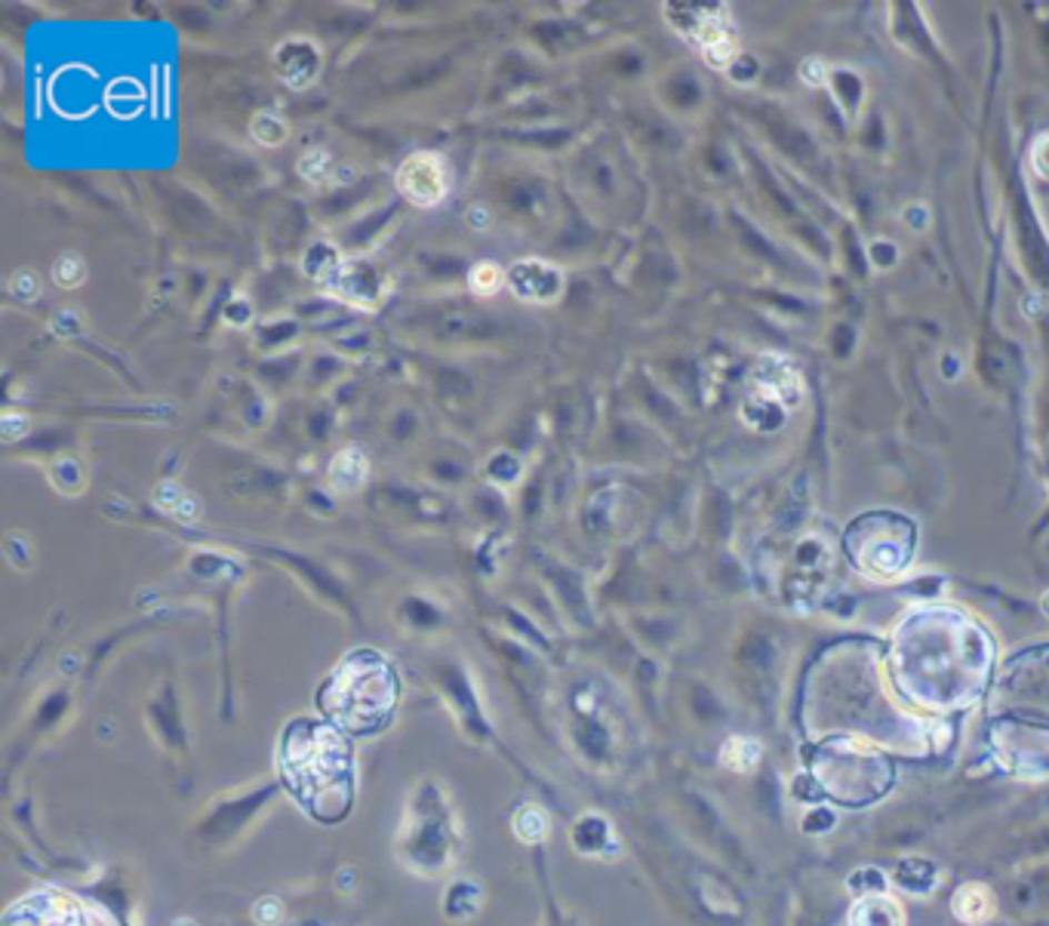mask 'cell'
<instances>
[{
  "mask_svg": "<svg viewBox=\"0 0 1049 926\" xmlns=\"http://www.w3.org/2000/svg\"><path fill=\"white\" fill-rule=\"evenodd\" d=\"M280 773L314 819L339 822L351 807L354 760L332 724L296 720L280 741Z\"/></svg>",
  "mask_w": 1049,
  "mask_h": 926,
  "instance_id": "6da1fadb",
  "label": "cell"
},
{
  "mask_svg": "<svg viewBox=\"0 0 1049 926\" xmlns=\"http://www.w3.org/2000/svg\"><path fill=\"white\" fill-rule=\"evenodd\" d=\"M320 705L332 727L363 736L382 729L398 705V671L382 653L358 649L332 671L320 689Z\"/></svg>",
  "mask_w": 1049,
  "mask_h": 926,
  "instance_id": "7a4b0ae2",
  "label": "cell"
},
{
  "mask_svg": "<svg viewBox=\"0 0 1049 926\" xmlns=\"http://www.w3.org/2000/svg\"><path fill=\"white\" fill-rule=\"evenodd\" d=\"M847 551L868 579L890 583L902 576L915 551V527L892 515L862 517L847 536Z\"/></svg>",
  "mask_w": 1049,
  "mask_h": 926,
  "instance_id": "3957f363",
  "label": "cell"
},
{
  "mask_svg": "<svg viewBox=\"0 0 1049 926\" xmlns=\"http://www.w3.org/2000/svg\"><path fill=\"white\" fill-rule=\"evenodd\" d=\"M668 22L699 50L711 68H730L739 53V38L732 26L730 7L720 3H668Z\"/></svg>",
  "mask_w": 1049,
  "mask_h": 926,
  "instance_id": "277c9868",
  "label": "cell"
},
{
  "mask_svg": "<svg viewBox=\"0 0 1049 926\" xmlns=\"http://www.w3.org/2000/svg\"><path fill=\"white\" fill-rule=\"evenodd\" d=\"M394 182H398V191L410 200L412 207L431 210V207L443 203V198L450 195L452 167L450 160L438 155V151H416V155H410L400 163Z\"/></svg>",
  "mask_w": 1049,
  "mask_h": 926,
  "instance_id": "5b68a950",
  "label": "cell"
},
{
  "mask_svg": "<svg viewBox=\"0 0 1049 926\" xmlns=\"http://www.w3.org/2000/svg\"><path fill=\"white\" fill-rule=\"evenodd\" d=\"M3 926H83V914L62 893H34L16 902Z\"/></svg>",
  "mask_w": 1049,
  "mask_h": 926,
  "instance_id": "8992f818",
  "label": "cell"
},
{
  "mask_svg": "<svg viewBox=\"0 0 1049 926\" xmlns=\"http://www.w3.org/2000/svg\"><path fill=\"white\" fill-rule=\"evenodd\" d=\"M330 287L354 305H379V299L386 296V278L370 259L339 262L330 275Z\"/></svg>",
  "mask_w": 1049,
  "mask_h": 926,
  "instance_id": "52a82bcc",
  "label": "cell"
},
{
  "mask_svg": "<svg viewBox=\"0 0 1049 926\" xmlns=\"http://www.w3.org/2000/svg\"><path fill=\"white\" fill-rule=\"evenodd\" d=\"M508 287L527 302H555L563 290V275L555 265L523 259L508 271Z\"/></svg>",
  "mask_w": 1049,
  "mask_h": 926,
  "instance_id": "ba28073f",
  "label": "cell"
},
{
  "mask_svg": "<svg viewBox=\"0 0 1049 926\" xmlns=\"http://www.w3.org/2000/svg\"><path fill=\"white\" fill-rule=\"evenodd\" d=\"M850 926H905L902 902L892 893H865L850 905Z\"/></svg>",
  "mask_w": 1049,
  "mask_h": 926,
  "instance_id": "9c48e42d",
  "label": "cell"
},
{
  "mask_svg": "<svg viewBox=\"0 0 1049 926\" xmlns=\"http://www.w3.org/2000/svg\"><path fill=\"white\" fill-rule=\"evenodd\" d=\"M951 914H955L960 924L967 926H982L988 924L997 914V899L991 889L970 880V884H960L951 896Z\"/></svg>",
  "mask_w": 1049,
  "mask_h": 926,
  "instance_id": "30bf717a",
  "label": "cell"
},
{
  "mask_svg": "<svg viewBox=\"0 0 1049 926\" xmlns=\"http://www.w3.org/2000/svg\"><path fill=\"white\" fill-rule=\"evenodd\" d=\"M367 471H370V465H367V456L358 450V447H348L342 450L330 465V484L332 490L339 492H358L363 487V480H367Z\"/></svg>",
  "mask_w": 1049,
  "mask_h": 926,
  "instance_id": "8fae6325",
  "label": "cell"
},
{
  "mask_svg": "<svg viewBox=\"0 0 1049 926\" xmlns=\"http://www.w3.org/2000/svg\"><path fill=\"white\" fill-rule=\"evenodd\" d=\"M760 757H763V745L758 739H748V736H732L723 748H720V764L732 773H751L758 769Z\"/></svg>",
  "mask_w": 1049,
  "mask_h": 926,
  "instance_id": "7c38bea8",
  "label": "cell"
},
{
  "mask_svg": "<svg viewBox=\"0 0 1049 926\" xmlns=\"http://www.w3.org/2000/svg\"><path fill=\"white\" fill-rule=\"evenodd\" d=\"M508 275L496 262H474L468 268V287L478 296H496L506 287Z\"/></svg>",
  "mask_w": 1049,
  "mask_h": 926,
  "instance_id": "4fadbf2b",
  "label": "cell"
},
{
  "mask_svg": "<svg viewBox=\"0 0 1049 926\" xmlns=\"http://www.w3.org/2000/svg\"><path fill=\"white\" fill-rule=\"evenodd\" d=\"M253 136L262 142V146H280L283 139H287V123L278 118V114H259L253 120Z\"/></svg>",
  "mask_w": 1049,
  "mask_h": 926,
  "instance_id": "5bb4252c",
  "label": "cell"
},
{
  "mask_svg": "<svg viewBox=\"0 0 1049 926\" xmlns=\"http://www.w3.org/2000/svg\"><path fill=\"white\" fill-rule=\"evenodd\" d=\"M80 278H83V262H80L78 256H62V259L56 262V283L74 287Z\"/></svg>",
  "mask_w": 1049,
  "mask_h": 926,
  "instance_id": "9a60e30c",
  "label": "cell"
},
{
  "mask_svg": "<svg viewBox=\"0 0 1049 926\" xmlns=\"http://www.w3.org/2000/svg\"><path fill=\"white\" fill-rule=\"evenodd\" d=\"M1031 163H1035L1037 176L1049 179V132H1043L1035 142V148H1031Z\"/></svg>",
  "mask_w": 1049,
  "mask_h": 926,
  "instance_id": "2e32d148",
  "label": "cell"
},
{
  "mask_svg": "<svg viewBox=\"0 0 1049 926\" xmlns=\"http://www.w3.org/2000/svg\"><path fill=\"white\" fill-rule=\"evenodd\" d=\"M800 74H803V80H807V83L819 87V83H825V62H822V59H816V56H812V59H807V62H803Z\"/></svg>",
  "mask_w": 1049,
  "mask_h": 926,
  "instance_id": "e0dca14e",
  "label": "cell"
},
{
  "mask_svg": "<svg viewBox=\"0 0 1049 926\" xmlns=\"http://www.w3.org/2000/svg\"><path fill=\"white\" fill-rule=\"evenodd\" d=\"M1043 613H1047V616H1049V595L1043 597Z\"/></svg>",
  "mask_w": 1049,
  "mask_h": 926,
  "instance_id": "ac0fdd59",
  "label": "cell"
}]
</instances>
